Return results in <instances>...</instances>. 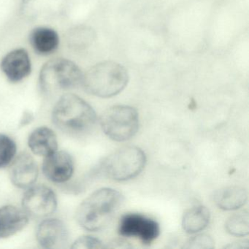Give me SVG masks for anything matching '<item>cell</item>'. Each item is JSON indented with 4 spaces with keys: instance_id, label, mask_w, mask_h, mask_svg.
Segmentation results:
<instances>
[{
    "instance_id": "7",
    "label": "cell",
    "mask_w": 249,
    "mask_h": 249,
    "mask_svg": "<svg viewBox=\"0 0 249 249\" xmlns=\"http://www.w3.org/2000/svg\"><path fill=\"white\" fill-rule=\"evenodd\" d=\"M118 231L120 235L139 239L144 245H150L159 237L160 227L152 218L139 213H127L122 217Z\"/></svg>"
},
{
    "instance_id": "8",
    "label": "cell",
    "mask_w": 249,
    "mask_h": 249,
    "mask_svg": "<svg viewBox=\"0 0 249 249\" xmlns=\"http://www.w3.org/2000/svg\"><path fill=\"white\" fill-rule=\"evenodd\" d=\"M56 194L45 185L32 186L24 193L22 208L29 215L43 218L52 215L57 208Z\"/></svg>"
},
{
    "instance_id": "2",
    "label": "cell",
    "mask_w": 249,
    "mask_h": 249,
    "mask_svg": "<svg viewBox=\"0 0 249 249\" xmlns=\"http://www.w3.org/2000/svg\"><path fill=\"white\" fill-rule=\"evenodd\" d=\"M52 121L58 129L72 135L89 132L97 122L93 107L74 94H64L55 104Z\"/></svg>"
},
{
    "instance_id": "22",
    "label": "cell",
    "mask_w": 249,
    "mask_h": 249,
    "mask_svg": "<svg viewBox=\"0 0 249 249\" xmlns=\"http://www.w3.org/2000/svg\"><path fill=\"white\" fill-rule=\"evenodd\" d=\"M72 249H103V242L96 237L91 235H84L78 237L72 243Z\"/></svg>"
},
{
    "instance_id": "6",
    "label": "cell",
    "mask_w": 249,
    "mask_h": 249,
    "mask_svg": "<svg viewBox=\"0 0 249 249\" xmlns=\"http://www.w3.org/2000/svg\"><path fill=\"white\" fill-rule=\"evenodd\" d=\"M102 129L113 141L123 142L133 138L139 129L138 111L127 106H115L107 109L100 118Z\"/></svg>"
},
{
    "instance_id": "15",
    "label": "cell",
    "mask_w": 249,
    "mask_h": 249,
    "mask_svg": "<svg viewBox=\"0 0 249 249\" xmlns=\"http://www.w3.org/2000/svg\"><path fill=\"white\" fill-rule=\"evenodd\" d=\"M28 146L33 154L45 157L57 151V137L50 128L40 126L30 134Z\"/></svg>"
},
{
    "instance_id": "4",
    "label": "cell",
    "mask_w": 249,
    "mask_h": 249,
    "mask_svg": "<svg viewBox=\"0 0 249 249\" xmlns=\"http://www.w3.org/2000/svg\"><path fill=\"white\" fill-rule=\"evenodd\" d=\"M82 77V72L74 62L63 58H56L43 65L39 84L45 94H55L81 85Z\"/></svg>"
},
{
    "instance_id": "14",
    "label": "cell",
    "mask_w": 249,
    "mask_h": 249,
    "mask_svg": "<svg viewBox=\"0 0 249 249\" xmlns=\"http://www.w3.org/2000/svg\"><path fill=\"white\" fill-rule=\"evenodd\" d=\"M68 0H23L21 13L30 19L47 18L65 10Z\"/></svg>"
},
{
    "instance_id": "11",
    "label": "cell",
    "mask_w": 249,
    "mask_h": 249,
    "mask_svg": "<svg viewBox=\"0 0 249 249\" xmlns=\"http://www.w3.org/2000/svg\"><path fill=\"white\" fill-rule=\"evenodd\" d=\"M36 239L43 249H62L68 243L69 232L62 220L47 218L37 227Z\"/></svg>"
},
{
    "instance_id": "23",
    "label": "cell",
    "mask_w": 249,
    "mask_h": 249,
    "mask_svg": "<svg viewBox=\"0 0 249 249\" xmlns=\"http://www.w3.org/2000/svg\"><path fill=\"white\" fill-rule=\"evenodd\" d=\"M186 249H213L214 241L210 236L207 234H198L195 237H191L186 246Z\"/></svg>"
},
{
    "instance_id": "9",
    "label": "cell",
    "mask_w": 249,
    "mask_h": 249,
    "mask_svg": "<svg viewBox=\"0 0 249 249\" xmlns=\"http://www.w3.org/2000/svg\"><path fill=\"white\" fill-rule=\"evenodd\" d=\"M75 164L69 153L56 151L45 157L42 171L45 177L55 183H64L73 176Z\"/></svg>"
},
{
    "instance_id": "24",
    "label": "cell",
    "mask_w": 249,
    "mask_h": 249,
    "mask_svg": "<svg viewBox=\"0 0 249 249\" xmlns=\"http://www.w3.org/2000/svg\"><path fill=\"white\" fill-rule=\"evenodd\" d=\"M33 119H34V116H33V113H32L31 112L26 110V111L24 112V114L22 115L21 121H20L19 126H26V125L31 123V122Z\"/></svg>"
},
{
    "instance_id": "19",
    "label": "cell",
    "mask_w": 249,
    "mask_h": 249,
    "mask_svg": "<svg viewBox=\"0 0 249 249\" xmlns=\"http://www.w3.org/2000/svg\"><path fill=\"white\" fill-rule=\"evenodd\" d=\"M95 38L92 29L86 26L72 28L67 35V42L71 49L81 50L91 46Z\"/></svg>"
},
{
    "instance_id": "5",
    "label": "cell",
    "mask_w": 249,
    "mask_h": 249,
    "mask_svg": "<svg viewBox=\"0 0 249 249\" xmlns=\"http://www.w3.org/2000/svg\"><path fill=\"white\" fill-rule=\"evenodd\" d=\"M145 164L146 156L142 149L136 146H125L105 159L100 170L112 180L125 181L141 174Z\"/></svg>"
},
{
    "instance_id": "20",
    "label": "cell",
    "mask_w": 249,
    "mask_h": 249,
    "mask_svg": "<svg viewBox=\"0 0 249 249\" xmlns=\"http://www.w3.org/2000/svg\"><path fill=\"white\" fill-rule=\"evenodd\" d=\"M226 230L231 235L245 237L249 233V217L247 211H240L233 214L227 219Z\"/></svg>"
},
{
    "instance_id": "10",
    "label": "cell",
    "mask_w": 249,
    "mask_h": 249,
    "mask_svg": "<svg viewBox=\"0 0 249 249\" xmlns=\"http://www.w3.org/2000/svg\"><path fill=\"white\" fill-rule=\"evenodd\" d=\"M11 183L19 189H27L34 185L39 175L38 167L33 156L22 152L14 158L10 164Z\"/></svg>"
},
{
    "instance_id": "18",
    "label": "cell",
    "mask_w": 249,
    "mask_h": 249,
    "mask_svg": "<svg viewBox=\"0 0 249 249\" xmlns=\"http://www.w3.org/2000/svg\"><path fill=\"white\" fill-rule=\"evenodd\" d=\"M210 218L209 210L203 205H197L185 212L182 219V227L188 234H195L206 228Z\"/></svg>"
},
{
    "instance_id": "3",
    "label": "cell",
    "mask_w": 249,
    "mask_h": 249,
    "mask_svg": "<svg viewBox=\"0 0 249 249\" xmlns=\"http://www.w3.org/2000/svg\"><path fill=\"white\" fill-rule=\"evenodd\" d=\"M128 82L129 74L123 65L113 61H105L83 74L81 85L89 94L110 98L122 92Z\"/></svg>"
},
{
    "instance_id": "1",
    "label": "cell",
    "mask_w": 249,
    "mask_h": 249,
    "mask_svg": "<svg viewBox=\"0 0 249 249\" xmlns=\"http://www.w3.org/2000/svg\"><path fill=\"white\" fill-rule=\"evenodd\" d=\"M123 201V195L116 189H98L86 198L77 208V222L87 231H100L110 224Z\"/></svg>"
},
{
    "instance_id": "12",
    "label": "cell",
    "mask_w": 249,
    "mask_h": 249,
    "mask_svg": "<svg viewBox=\"0 0 249 249\" xmlns=\"http://www.w3.org/2000/svg\"><path fill=\"white\" fill-rule=\"evenodd\" d=\"M0 68L11 82H20L31 72L30 56L24 49H16L4 56Z\"/></svg>"
},
{
    "instance_id": "16",
    "label": "cell",
    "mask_w": 249,
    "mask_h": 249,
    "mask_svg": "<svg viewBox=\"0 0 249 249\" xmlns=\"http://www.w3.org/2000/svg\"><path fill=\"white\" fill-rule=\"evenodd\" d=\"M30 43L36 53L43 56L52 54L58 49L59 37L53 29L37 27L30 35Z\"/></svg>"
},
{
    "instance_id": "25",
    "label": "cell",
    "mask_w": 249,
    "mask_h": 249,
    "mask_svg": "<svg viewBox=\"0 0 249 249\" xmlns=\"http://www.w3.org/2000/svg\"><path fill=\"white\" fill-rule=\"evenodd\" d=\"M249 247V242L242 241L237 242V243H232V244L227 246V248H234V249H243V248Z\"/></svg>"
},
{
    "instance_id": "13",
    "label": "cell",
    "mask_w": 249,
    "mask_h": 249,
    "mask_svg": "<svg viewBox=\"0 0 249 249\" xmlns=\"http://www.w3.org/2000/svg\"><path fill=\"white\" fill-rule=\"evenodd\" d=\"M29 215L24 209L8 205L0 208V239L15 235L25 228Z\"/></svg>"
},
{
    "instance_id": "17",
    "label": "cell",
    "mask_w": 249,
    "mask_h": 249,
    "mask_svg": "<svg viewBox=\"0 0 249 249\" xmlns=\"http://www.w3.org/2000/svg\"><path fill=\"white\" fill-rule=\"evenodd\" d=\"M248 200L247 191L241 186L224 187L215 192L214 202L224 211H235L242 208Z\"/></svg>"
},
{
    "instance_id": "21",
    "label": "cell",
    "mask_w": 249,
    "mask_h": 249,
    "mask_svg": "<svg viewBox=\"0 0 249 249\" xmlns=\"http://www.w3.org/2000/svg\"><path fill=\"white\" fill-rule=\"evenodd\" d=\"M15 141L8 135L0 134V169L8 167L17 155Z\"/></svg>"
}]
</instances>
